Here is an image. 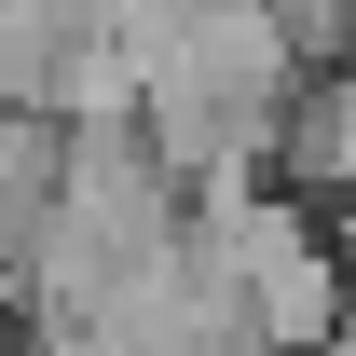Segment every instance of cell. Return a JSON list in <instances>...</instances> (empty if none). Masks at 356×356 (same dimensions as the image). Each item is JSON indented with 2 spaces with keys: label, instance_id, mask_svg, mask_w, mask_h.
Instances as JSON below:
<instances>
[{
  "label": "cell",
  "instance_id": "obj_1",
  "mask_svg": "<svg viewBox=\"0 0 356 356\" xmlns=\"http://www.w3.org/2000/svg\"><path fill=\"white\" fill-rule=\"evenodd\" d=\"M315 165H329V192H343V220H356V69L329 83V110H315Z\"/></svg>",
  "mask_w": 356,
  "mask_h": 356
},
{
  "label": "cell",
  "instance_id": "obj_2",
  "mask_svg": "<svg viewBox=\"0 0 356 356\" xmlns=\"http://www.w3.org/2000/svg\"><path fill=\"white\" fill-rule=\"evenodd\" d=\"M315 356H356V302H343V329H329V343H315Z\"/></svg>",
  "mask_w": 356,
  "mask_h": 356
}]
</instances>
